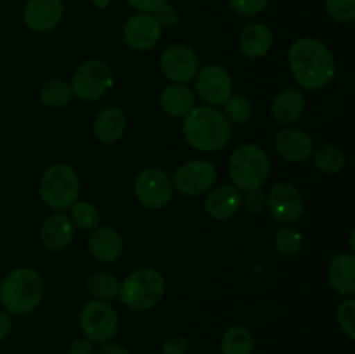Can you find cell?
Instances as JSON below:
<instances>
[{
  "instance_id": "obj_13",
  "label": "cell",
  "mask_w": 355,
  "mask_h": 354,
  "mask_svg": "<svg viewBox=\"0 0 355 354\" xmlns=\"http://www.w3.org/2000/svg\"><path fill=\"white\" fill-rule=\"evenodd\" d=\"M159 68L172 83H187L200 71V58L186 44H172L162 52Z\"/></svg>"
},
{
  "instance_id": "obj_2",
  "label": "cell",
  "mask_w": 355,
  "mask_h": 354,
  "mask_svg": "<svg viewBox=\"0 0 355 354\" xmlns=\"http://www.w3.org/2000/svg\"><path fill=\"white\" fill-rule=\"evenodd\" d=\"M182 134L191 148L201 153H215L231 141L232 124L217 108L194 106L184 117Z\"/></svg>"
},
{
  "instance_id": "obj_23",
  "label": "cell",
  "mask_w": 355,
  "mask_h": 354,
  "mask_svg": "<svg viewBox=\"0 0 355 354\" xmlns=\"http://www.w3.org/2000/svg\"><path fill=\"white\" fill-rule=\"evenodd\" d=\"M94 135L103 144H114L120 141L127 130V117L116 106H107L97 113L92 124Z\"/></svg>"
},
{
  "instance_id": "obj_36",
  "label": "cell",
  "mask_w": 355,
  "mask_h": 354,
  "mask_svg": "<svg viewBox=\"0 0 355 354\" xmlns=\"http://www.w3.org/2000/svg\"><path fill=\"white\" fill-rule=\"evenodd\" d=\"M189 349V340L184 333H172L165 339L162 346V354H186Z\"/></svg>"
},
{
  "instance_id": "obj_10",
  "label": "cell",
  "mask_w": 355,
  "mask_h": 354,
  "mask_svg": "<svg viewBox=\"0 0 355 354\" xmlns=\"http://www.w3.org/2000/svg\"><path fill=\"white\" fill-rule=\"evenodd\" d=\"M134 194L148 210L165 208L173 196L172 179L159 169H144L134 179Z\"/></svg>"
},
{
  "instance_id": "obj_39",
  "label": "cell",
  "mask_w": 355,
  "mask_h": 354,
  "mask_svg": "<svg viewBox=\"0 0 355 354\" xmlns=\"http://www.w3.org/2000/svg\"><path fill=\"white\" fill-rule=\"evenodd\" d=\"M127 2L128 6L134 7V9L139 10V12L153 14L159 6L166 3L168 0H127Z\"/></svg>"
},
{
  "instance_id": "obj_40",
  "label": "cell",
  "mask_w": 355,
  "mask_h": 354,
  "mask_svg": "<svg viewBox=\"0 0 355 354\" xmlns=\"http://www.w3.org/2000/svg\"><path fill=\"white\" fill-rule=\"evenodd\" d=\"M96 354H132V353L127 346H123V344L106 342L101 346L99 351H96Z\"/></svg>"
},
{
  "instance_id": "obj_26",
  "label": "cell",
  "mask_w": 355,
  "mask_h": 354,
  "mask_svg": "<svg viewBox=\"0 0 355 354\" xmlns=\"http://www.w3.org/2000/svg\"><path fill=\"white\" fill-rule=\"evenodd\" d=\"M222 354H253L255 339L246 326H229L220 339Z\"/></svg>"
},
{
  "instance_id": "obj_18",
  "label": "cell",
  "mask_w": 355,
  "mask_h": 354,
  "mask_svg": "<svg viewBox=\"0 0 355 354\" xmlns=\"http://www.w3.org/2000/svg\"><path fill=\"white\" fill-rule=\"evenodd\" d=\"M305 106H307V101H305L302 89H298V87H286L279 94H276V97L272 99L270 115H272L274 121H277L279 125L291 127V125L300 120V117L305 111Z\"/></svg>"
},
{
  "instance_id": "obj_19",
  "label": "cell",
  "mask_w": 355,
  "mask_h": 354,
  "mask_svg": "<svg viewBox=\"0 0 355 354\" xmlns=\"http://www.w3.org/2000/svg\"><path fill=\"white\" fill-rule=\"evenodd\" d=\"M75 238V226L62 212L45 217L40 226V242L51 252H59L71 245Z\"/></svg>"
},
{
  "instance_id": "obj_25",
  "label": "cell",
  "mask_w": 355,
  "mask_h": 354,
  "mask_svg": "<svg viewBox=\"0 0 355 354\" xmlns=\"http://www.w3.org/2000/svg\"><path fill=\"white\" fill-rule=\"evenodd\" d=\"M311 158L315 169L326 176H335V174L342 172L347 163L345 153L335 142H324V144L314 148Z\"/></svg>"
},
{
  "instance_id": "obj_24",
  "label": "cell",
  "mask_w": 355,
  "mask_h": 354,
  "mask_svg": "<svg viewBox=\"0 0 355 354\" xmlns=\"http://www.w3.org/2000/svg\"><path fill=\"white\" fill-rule=\"evenodd\" d=\"M159 108L168 117H186L196 104V96L186 83H170L159 92Z\"/></svg>"
},
{
  "instance_id": "obj_43",
  "label": "cell",
  "mask_w": 355,
  "mask_h": 354,
  "mask_svg": "<svg viewBox=\"0 0 355 354\" xmlns=\"http://www.w3.org/2000/svg\"><path fill=\"white\" fill-rule=\"evenodd\" d=\"M148 354H159V353H148Z\"/></svg>"
},
{
  "instance_id": "obj_20",
  "label": "cell",
  "mask_w": 355,
  "mask_h": 354,
  "mask_svg": "<svg viewBox=\"0 0 355 354\" xmlns=\"http://www.w3.org/2000/svg\"><path fill=\"white\" fill-rule=\"evenodd\" d=\"M89 252L103 264H114L123 253V239L116 229L110 226L94 228L89 236Z\"/></svg>"
},
{
  "instance_id": "obj_11",
  "label": "cell",
  "mask_w": 355,
  "mask_h": 354,
  "mask_svg": "<svg viewBox=\"0 0 355 354\" xmlns=\"http://www.w3.org/2000/svg\"><path fill=\"white\" fill-rule=\"evenodd\" d=\"M194 82H196L198 97L203 101L205 106H224L231 99L234 90L231 73L220 65H207L200 68L194 76Z\"/></svg>"
},
{
  "instance_id": "obj_37",
  "label": "cell",
  "mask_w": 355,
  "mask_h": 354,
  "mask_svg": "<svg viewBox=\"0 0 355 354\" xmlns=\"http://www.w3.org/2000/svg\"><path fill=\"white\" fill-rule=\"evenodd\" d=\"M241 205H245V208L252 214H259L266 208V194L260 189L253 191H245V196L241 198Z\"/></svg>"
},
{
  "instance_id": "obj_33",
  "label": "cell",
  "mask_w": 355,
  "mask_h": 354,
  "mask_svg": "<svg viewBox=\"0 0 355 354\" xmlns=\"http://www.w3.org/2000/svg\"><path fill=\"white\" fill-rule=\"evenodd\" d=\"M336 323L349 340H355V298L347 297L336 307Z\"/></svg>"
},
{
  "instance_id": "obj_29",
  "label": "cell",
  "mask_w": 355,
  "mask_h": 354,
  "mask_svg": "<svg viewBox=\"0 0 355 354\" xmlns=\"http://www.w3.org/2000/svg\"><path fill=\"white\" fill-rule=\"evenodd\" d=\"M274 248L283 257H295L304 248V236L291 226H283L274 235Z\"/></svg>"
},
{
  "instance_id": "obj_34",
  "label": "cell",
  "mask_w": 355,
  "mask_h": 354,
  "mask_svg": "<svg viewBox=\"0 0 355 354\" xmlns=\"http://www.w3.org/2000/svg\"><path fill=\"white\" fill-rule=\"evenodd\" d=\"M229 7L236 14L245 17H255L269 7V0H227Z\"/></svg>"
},
{
  "instance_id": "obj_27",
  "label": "cell",
  "mask_w": 355,
  "mask_h": 354,
  "mask_svg": "<svg viewBox=\"0 0 355 354\" xmlns=\"http://www.w3.org/2000/svg\"><path fill=\"white\" fill-rule=\"evenodd\" d=\"M73 99V90L69 83L64 80L54 78L49 80L42 85L40 89V101L44 106L51 108V110H62L68 106Z\"/></svg>"
},
{
  "instance_id": "obj_15",
  "label": "cell",
  "mask_w": 355,
  "mask_h": 354,
  "mask_svg": "<svg viewBox=\"0 0 355 354\" xmlns=\"http://www.w3.org/2000/svg\"><path fill=\"white\" fill-rule=\"evenodd\" d=\"M64 17L62 0H28L23 9V23L35 33H47L58 28Z\"/></svg>"
},
{
  "instance_id": "obj_3",
  "label": "cell",
  "mask_w": 355,
  "mask_h": 354,
  "mask_svg": "<svg viewBox=\"0 0 355 354\" xmlns=\"http://www.w3.org/2000/svg\"><path fill=\"white\" fill-rule=\"evenodd\" d=\"M44 298V280L31 267H19L7 274L0 283V304L14 316H26Z\"/></svg>"
},
{
  "instance_id": "obj_4",
  "label": "cell",
  "mask_w": 355,
  "mask_h": 354,
  "mask_svg": "<svg viewBox=\"0 0 355 354\" xmlns=\"http://www.w3.org/2000/svg\"><path fill=\"white\" fill-rule=\"evenodd\" d=\"M227 172L239 191L262 189L272 172V162L262 146L246 142L231 153Z\"/></svg>"
},
{
  "instance_id": "obj_32",
  "label": "cell",
  "mask_w": 355,
  "mask_h": 354,
  "mask_svg": "<svg viewBox=\"0 0 355 354\" xmlns=\"http://www.w3.org/2000/svg\"><path fill=\"white\" fill-rule=\"evenodd\" d=\"M326 14L340 24L355 21V0H324Z\"/></svg>"
},
{
  "instance_id": "obj_17",
  "label": "cell",
  "mask_w": 355,
  "mask_h": 354,
  "mask_svg": "<svg viewBox=\"0 0 355 354\" xmlns=\"http://www.w3.org/2000/svg\"><path fill=\"white\" fill-rule=\"evenodd\" d=\"M241 198V191L231 184L214 186L205 198V210L215 221H229L243 207Z\"/></svg>"
},
{
  "instance_id": "obj_1",
  "label": "cell",
  "mask_w": 355,
  "mask_h": 354,
  "mask_svg": "<svg viewBox=\"0 0 355 354\" xmlns=\"http://www.w3.org/2000/svg\"><path fill=\"white\" fill-rule=\"evenodd\" d=\"M288 66L298 89L321 90L336 73L333 52L326 44L312 37H302L291 42L288 49Z\"/></svg>"
},
{
  "instance_id": "obj_38",
  "label": "cell",
  "mask_w": 355,
  "mask_h": 354,
  "mask_svg": "<svg viewBox=\"0 0 355 354\" xmlns=\"http://www.w3.org/2000/svg\"><path fill=\"white\" fill-rule=\"evenodd\" d=\"M96 344L90 342L85 337H78V339L71 340V344L66 349V354H96Z\"/></svg>"
},
{
  "instance_id": "obj_7",
  "label": "cell",
  "mask_w": 355,
  "mask_h": 354,
  "mask_svg": "<svg viewBox=\"0 0 355 354\" xmlns=\"http://www.w3.org/2000/svg\"><path fill=\"white\" fill-rule=\"evenodd\" d=\"M69 87L78 99L87 103L99 101L113 87V73L103 59H85L73 71Z\"/></svg>"
},
{
  "instance_id": "obj_14",
  "label": "cell",
  "mask_w": 355,
  "mask_h": 354,
  "mask_svg": "<svg viewBox=\"0 0 355 354\" xmlns=\"http://www.w3.org/2000/svg\"><path fill=\"white\" fill-rule=\"evenodd\" d=\"M163 28L153 14L137 12L123 24V40L127 47L137 52H148L156 47L162 38Z\"/></svg>"
},
{
  "instance_id": "obj_8",
  "label": "cell",
  "mask_w": 355,
  "mask_h": 354,
  "mask_svg": "<svg viewBox=\"0 0 355 354\" xmlns=\"http://www.w3.org/2000/svg\"><path fill=\"white\" fill-rule=\"evenodd\" d=\"M80 330L92 344H106L116 337L120 330V316L106 301H90L80 311Z\"/></svg>"
},
{
  "instance_id": "obj_42",
  "label": "cell",
  "mask_w": 355,
  "mask_h": 354,
  "mask_svg": "<svg viewBox=\"0 0 355 354\" xmlns=\"http://www.w3.org/2000/svg\"><path fill=\"white\" fill-rule=\"evenodd\" d=\"M90 3H92L96 9H106L111 3V0H90Z\"/></svg>"
},
{
  "instance_id": "obj_35",
  "label": "cell",
  "mask_w": 355,
  "mask_h": 354,
  "mask_svg": "<svg viewBox=\"0 0 355 354\" xmlns=\"http://www.w3.org/2000/svg\"><path fill=\"white\" fill-rule=\"evenodd\" d=\"M153 16L156 17V21H158L159 26L162 28H173V26H177L180 21L179 10H177L175 7L168 2L163 3V6H159L158 9L153 12Z\"/></svg>"
},
{
  "instance_id": "obj_5",
  "label": "cell",
  "mask_w": 355,
  "mask_h": 354,
  "mask_svg": "<svg viewBox=\"0 0 355 354\" xmlns=\"http://www.w3.org/2000/svg\"><path fill=\"white\" fill-rule=\"evenodd\" d=\"M165 278L155 267H139L123 278L118 298L125 307L144 312L156 307L165 295Z\"/></svg>"
},
{
  "instance_id": "obj_41",
  "label": "cell",
  "mask_w": 355,
  "mask_h": 354,
  "mask_svg": "<svg viewBox=\"0 0 355 354\" xmlns=\"http://www.w3.org/2000/svg\"><path fill=\"white\" fill-rule=\"evenodd\" d=\"M10 330H12V321H10V314L3 309H0V342L9 337Z\"/></svg>"
},
{
  "instance_id": "obj_9",
  "label": "cell",
  "mask_w": 355,
  "mask_h": 354,
  "mask_svg": "<svg viewBox=\"0 0 355 354\" xmlns=\"http://www.w3.org/2000/svg\"><path fill=\"white\" fill-rule=\"evenodd\" d=\"M217 167L207 158H194L182 163L170 177L173 191L189 198L208 193L217 184Z\"/></svg>"
},
{
  "instance_id": "obj_28",
  "label": "cell",
  "mask_w": 355,
  "mask_h": 354,
  "mask_svg": "<svg viewBox=\"0 0 355 354\" xmlns=\"http://www.w3.org/2000/svg\"><path fill=\"white\" fill-rule=\"evenodd\" d=\"M87 290L92 295L96 301H106L110 302L111 298L118 297V290H120V280L111 273H101L90 274L87 278Z\"/></svg>"
},
{
  "instance_id": "obj_12",
  "label": "cell",
  "mask_w": 355,
  "mask_h": 354,
  "mask_svg": "<svg viewBox=\"0 0 355 354\" xmlns=\"http://www.w3.org/2000/svg\"><path fill=\"white\" fill-rule=\"evenodd\" d=\"M266 208H269V214L272 215L274 221L291 226L300 221L304 215V196L295 184L281 180L274 184L266 194Z\"/></svg>"
},
{
  "instance_id": "obj_22",
  "label": "cell",
  "mask_w": 355,
  "mask_h": 354,
  "mask_svg": "<svg viewBox=\"0 0 355 354\" xmlns=\"http://www.w3.org/2000/svg\"><path fill=\"white\" fill-rule=\"evenodd\" d=\"M328 281L336 294L352 297L355 294V255L354 252H342L329 260Z\"/></svg>"
},
{
  "instance_id": "obj_16",
  "label": "cell",
  "mask_w": 355,
  "mask_h": 354,
  "mask_svg": "<svg viewBox=\"0 0 355 354\" xmlns=\"http://www.w3.org/2000/svg\"><path fill=\"white\" fill-rule=\"evenodd\" d=\"M274 148L277 155L290 163L307 162L314 151V141L311 135L298 127H286L274 137Z\"/></svg>"
},
{
  "instance_id": "obj_31",
  "label": "cell",
  "mask_w": 355,
  "mask_h": 354,
  "mask_svg": "<svg viewBox=\"0 0 355 354\" xmlns=\"http://www.w3.org/2000/svg\"><path fill=\"white\" fill-rule=\"evenodd\" d=\"M224 115L231 124L243 125L253 117V103L245 94H236L224 104Z\"/></svg>"
},
{
  "instance_id": "obj_21",
  "label": "cell",
  "mask_w": 355,
  "mask_h": 354,
  "mask_svg": "<svg viewBox=\"0 0 355 354\" xmlns=\"http://www.w3.org/2000/svg\"><path fill=\"white\" fill-rule=\"evenodd\" d=\"M274 44V35L267 24L250 23L241 30L238 38L239 51L248 59H262L270 52Z\"/></svg>"
},
{
  "instance_id": "obj_6",
  "label": "cell",
  "mask_w": 355,
  "mask_h": 354,
  "mask_svg": "<svg viewBox=\"0 0 355 354\" xmlns=\"http://www.w3.org/2000/svg\"><path fill=\"white\" fill-rule=\"evenodd\" d=\"M80 189V176L75 167L68 163H55L51 165L44 172L40 179V198L49 208L62 212L71 207L75 201H78Z\"/></svg>"
},
{
  "instance_id": "obj_30",
  "label": "cell",
  "mask_w": 355,
  "mask_h": 354,
  "mask_svg": "<svg viewBox=\"0 0 355 354\" xmlns=\"http://www.w3.org/2000/svg\"><path fill=\"white\" fill-rule=\"evenodd\" d=\"M69 208H71L69 219L75 228L83 229V231H92L94 228H97L101 221V212L96 205L90 201H75Z\"/></svg>"
}]
</instances>
